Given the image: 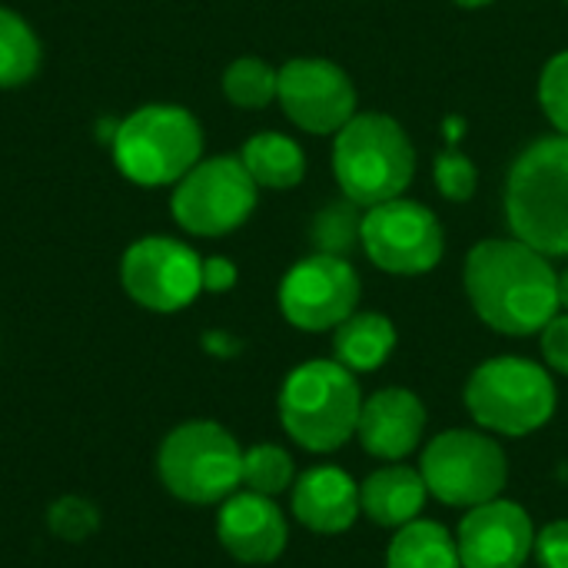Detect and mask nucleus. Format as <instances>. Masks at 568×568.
<instances>
[{
	"label": "nucleus",
	"instance_id": "1",
	"mask_svg": "<svg viewBox=\"0 0 568 568\" xmlns=\"http://www.w3.org/2000/svg\"><path fill=\"white\" fill-rule=\"evenodd\" d=\"M466 293L486 326L503 336H532L559 306V273L523 240H483L466 260Z\"/></svg>",
	"mask_w": 568,
	"mask_h": 568
},
{
	"label": "nucleus",
	"instance_id": "2",
	"mask_svg": "<svg viewBox=\"0 0 568 568\" xmlns=\"http://www.w3.org/2000/svg\"><path fill=\"white\" fill-rule=\"evenodd\" d=\"M363 393L356 373L336 359L296 366L280 389V423L286 436L310 453L343 449L359 426Z\"/></svg>",
	"mask_w": 568,
	"mask_h": 568
},
{
	"label": "nucleus",
	"instance_id": "3",
	"mask_svg": "<svg viewBox=\"0 0 568 568\" xmlns=\"http://www.w3.org/2000/svg\"><path fill=\"white\" fill-rule=\"evenodd\" d=\"M506 220L516 240L542 256H568V136L523 150L506 183Z\"/></svg>",
	"mask_w": 568,
	"mask_h": 568
},
{
	"label": "nucleus",
	"instance_id": "4",
	"mask_svg": "<svg viewBox=\"0 0 568 568\" xmlns=\"http://www.w3.org/2000/svg\"><path fill=\"white\" fill-rule=\"evenodd\" d=\"M336 180L356 206H379L409 186L416 173V153L406 130L383 113H356L333 146Z\"/></svg>",
	"mask_w": 568,
	"mask_h": 568
},
{
	"label": "nucleus",
	"instance_id": "5",
	"mask_svg": "<svg viewBox=\"0 0 568 568\" xmlns=\"http://www.w3.org/2000/svg\"><path fill=\"white\" fill-rule=\"evenodd\" d=\"M203 156V130L196 116L173 103H150L113 130V160L120 173L140 186L180 183Z\"/></svg>",
	"mask_w": 568,
	"mask_h": 568
},
{
	"label": "nucleus",
	"instance_id": "6",
	"mask_svg": "<svg viewBox=\"0 0 568 568\" xmlns=\"http://www.w3.org/2000/svg\"><path fill=\"white\" fill-rule=\"evenodd\" d=\"M156 473L180 503H226L243 486V449L220 423H183L160 443Z\"/></svg>",
	"mask_w": 568,
	"mask_h": 568
},
{
	"label": "nucleus",
	"instance_id": "7",
	"mask_svg": "<svg viewBox=\"0 0 568 568\" xmlns=\"http://www.w3.org/2000/svg\"><path fill=\"white\" fill-rule=\"evenodd\" d=\"M552 376L523 356H499L483 363L466 383L469 416L496 436H532L556 416Z\"/></svg>",
	"mask_w": 568,
	"mask_h": 568
},
{
	"label": "nucleus",
	"instance_id": "8",
	"mask_svg": "<svg viewBox=\"0 0 568 568\" xmlns=\"http://www.w3.org/2000/svg\"><path fill=\"white\" fill-rule=\"evenodd\" d=\"M429 496L453 509H473L503 496L509 459L503 446L479 429H446L423 449L419 463Z\"/></svg>",
	"mask_w": 568,
	"mask_h": 568
},
{
	"label": "nucleus",
	"instance_id": "9",
	"mask_svg": "<svg viewBox=\"0 0 568 568\" xmlns=\"http://www.w3.org/2000/svg\"><path fill=\"white\" fill-rule=\"evenodd\" d=\"M256 190L240 156H210L176 183L170 210L186 233L223 236L250 220Z\"/></svg>",
	"mask_w": 568,
	"mask_h": 568
},
{
	"label": "nucleus",
	"instance_id": "10",
	"mask_svg": "<svg viewBox=\"0 0 568 568\" xmlns=\"http://www.w3.org/2000/svg\"><path fill=\"white\" fill-rule=\"evenodd\" d=\"M120 283L143 310L180 313L203 293V260L180 240L143 236L123 253Z\"/></svg>",
	"mask_w": 568,
	"mask_h": 568
},
{
	"label": "nucleus",
	"instance_id": "11",
	"mask_svg": "<svg viewBox=\"0 0 568 568\" xmlns=\"http://www.w3.org/2000/svg\"><path fill=\"white\" fill-rule=\"evenodd\" d=\"M359 243L366 256L396 276H419L429 273L443 260V226L433 210L413 200H389L369 206L363 216Z\"/></svg>",
	"mask_w": 568,
	"mask_h": 568
},
{
	"label": "nucleus",
	"instance_id": "12",
	"mask_svg": "<svg viewBox=\"0 0 568 568\" xmlns=\"http://www.w3.org/2000/svg\"><path fill=\"white\" fill-rule=\"evenodd\" d=\"M356 303H359V276L343 256H329V253L306 256L280 283L283 316L306 333L336 329L343 320L356 313Z\"/></svg>",
	"mask_w": 568,
	"mask_h": 568
},
{
	"label": "nucleus",
	"instance_id": "13",
	"mask_svg": "<svg viewBox=\"0 0 568 568\" xmlns=\"http://www.w3.org/2000/svg\"><path fill=\"white\" fill-rule=\"evenodd\" d=\"M276 97L283 113L306 133H339L356 116V90L349 77L329 60H290L280 70Z\"/></svg>",
	"mask_w": 568,
	"mask_h": 568
},
{
	"label": "nucleus",
	"instance_id": "14",
	"mask_svg": "<svg viewBox=\"0 0 568 568\" xmlns=\"http://www.w3.org/2000/svg\"><path fill=\"white\" fill-rule=\"evenodd\" d=\"M456 549L463 568H523L536 549V526L519 503L499 496L466 513Z\"/></svg>",
	"mask_w": 568,
	"mask_h": 568
},
{
	"label": "nucleus",
	"instance_id": "15",
	"mask_svg": "<svg viewBox=\"0 0 568 568\" xmlns=\"http://www.w3.org/2000/svg\"><path fill=\"white\" fill-rule=\"evenodd\" d=\"M216 539L236 562L266 566L283 556L290 529L276 499L246 489V493H233L220 506Z\"/></svg>",
	"mask_w": 568,
	"mask_h": 568
},
{
	"label": "nucleus",
	"instance_id": "16",
	"mask_svg": "<svg viewBox=\"0 0 568 568\" xmlns=\"http://www.w3.org/2000/svg\"><path fill=\"white\" fill-rule=\"evenodd\" d=\"M426 433V406L416 393L389 386L363 399L356 436L363 449L386 463H403Z\"/></svg>",
	"mask_w": 568,
	"mask_h": 568
},
{
	"label": "nucleus",
	"instance_id": "17",
	"mask_svg": "<svg viewBox=\"0 0 568 568\" xmlns=\"http://www.w3.org/2000/svg\"><path fill=\"white\" fill-rule=\"evenodd\" d=\"M293 516L300 526L320 536H339L353 529L359 509V486L339 466H313L293 483Z\"/></svg>",
	"mask_w": 568,
	"mask_h": 568
},
{
	"label": "nucleus",
	"instance_id": "18",
	"mask_svg": "<svg viewBox=\"0 0 568 568\" xmlns=\"http://www.w3.org/2000/svg\"><path fill=\"white\" fill-rule=\"evenodd\" d=\"M426 499H429V489L423 483V473L403 463H389L369 473L366 483L359 486L363 516L383 529H403L413 519H419Z\"/></svg>",
	"mask_w": 568,
	"mask_h": 568
},
{
	"label": "nucleus",
	"instance_id": "19",
	"mask_svg": "<svg viewBox=\"0 0 568 568\" xmlns=\"http://www.w3.org/2000/svg\"><path fill=\"white\" fill-rule=\"evenodd\" d=\"M396 349V326L383 313H353L336 326L333 353L349 373L379 369Z\"/></svg>",
	"mask_w": 568,
	"mask_h": 568
},
{
	"label": "nucleus",
	"instance_id": "20",
	"mask_svg": "<svg viewBox=\"0 0 568 568\" xmlns=\"http://www.w3.org/2000/svg\"><path fill=\"white\" fill-rule=\"evenodd\" d=\"M386 568H463L456 536L429 519H413L409 526L396 529Z\"/></svg>",
	"mask_w": 568,
	"mask_h": 568
},
{
	"label": "nucleus",
	"instance_id": "21",
	"mask_svg": "<svg viewBox=\"0 0 568 568\" xmlns=\"http://www.w3.org/2000/svg\"><path fill=\"white\" fill-rule=\"evenodd\" d=\"M240 160L253 183L270 190H290L306 173V156L300 143L283 133H256L253 140H246Z\"/></svg>",
	"mask_w": 568,
	"mask_h": 568
},
{
	"label": "nucleus",
	"instance_id": "22",
	"mask_svg": "<svg viewBox=\"0 0 568 568\" xmlns=\"http://www.w3.org/2000/svg\"><path fill=\"white\" fill-rule=\"evenodd\" d=\"M40 67V40L30 30V23L0 7V87H23L27 80H33Z\"/></svg>",
	"mask_w": 568,
	"mask_h": 568
},
{
	"label": "nucleus",
	"instance_id": "23",
	"mask_svg": "<svg viewBox=\"0 0 568 568\" xmlns=\"http://www.w3.org/2000/svg\"><path fill=\"white\" fill-rule=\"evenodd\" d=\"M293 483H296V463L283 446L260 443L243 453V486L250 493L276 499V496L290 493Z\"/></svg>",
	"mask_w": 568,
	"mask_h": 568
},
{
	"label": "nucleus",
	"instance_id": "24",
	"mask_svg": "<svg viewBox=\"0 0 568 568\" xmlns=\"http://www.w3.org/2000/svg\"><path fill=\"white\" fill-rule=\"evenodd\" d=\"M280 87V73L256 57H240L226 67L223 73V93L233 106L243 110H260L276 97Z\"/></svg>",
	"mask_w": 568,
	"mask_h": 568
},
{
	"label": "nucleus",
	"instance_id": "25",
	"mask_svg": "<svg viewBox=\"0 0 568 568\" xmlns=\"http://www.w3.org/2000/svg\"><path fill=\"white\" fill-rule=\"evenodd\" d=\"M359 233H363V216L356 213L353 200L329 203L313 220V243L320 253H329V256L346 260V253L359 243Z\"/></svg>",
	"mask_w": 568,
	"mask_h": 568
},
{
	"label": "nucleus",
	"instance_id": "26",
	"mask_svg": "<svg viewBox=\"0 0 568 568\" xmlns=\"http://www.w3.org/2000/svg\"><path fill=\"white\" fill-rule=\"evenodd\" d=\"M47 529L63 542H83L100 529V513L83 496H60L47 509Z\"/></svg>",
	"mask_w": 568,
	"mask_h": 568
},
{
	"label": "nucleus",
	"instance_id": "27",
	"mask_svg": "<svg viewBox=\"0 0 568 568\" xmlns=\"http://www.w3.org/2000/svg\"><path fill=\"white\" fill-rule=\"evenodd\" d=\"M539 100L552 126L568 136V50L556 53L539 80Z\"/></svg>",
	"mask_w": 568,
	"mask_h": 568
},
{
	"label": "nucleus",
	"instance_id": "28",
	"mask_svg": "<svg viewBox=\"0 0 568 568\" xmlns=\"http://www.w3.org/2000/svg\"><path fill=\"white\" fill-rule=\"evenodd\" d=\"M436 183H439V193L453 203H463L476 193V183H479V173H476V163L456 150L443 153L436 160Z\"/></svg>",
	"mask_w": 568,
	"mask_h": 568
},
{
	"label": "nucleus",
	"instance_id": "29",
	"mask_svg": "<svg viewBox=\"0 0 568 568\" xmlns=\"http://www.w3.org/2000/svg\"><path fill=\"white\" fill-rule=\"evenodd\" d=\"M532 556L542 568H568V519H556L542 532H536Z\"/></svg>",
	"mask_w": 568,
	"mask_h": 568
},
{
	"label": "nucleus",
	"instance_id": "30",
	"mask_svg": "<svg viewBox=\"0 0 568 568\" xmlns=\"http://www.w3.org/2000/svg\"><path fill=\"white\" fill-rule=\"evenodd\" d=\"M542 359L556 369L568 376V313H556L549 320V326L542 329Z\"/></svg>",
	"mask_w": 568,
	"mask_h": 568
},
{
	"label": "nucleus",
	"instance_id": "31",
	"mask_svg": "<svg viewBox=\"0 0 568 568\" xmlns=\"http://www.w3.org/2000/svg\"><path fill=\"white\" fill-rule=\"evenodd\" d=\"M236 286V266L226 256L203 260V290L206 293H226Z\"/></svg>",
	"mask_w": 568,
	"mask_h": 568
},
{
	"label": "nucleus",
	"instance_id": "32",
	"mask_svg": "<svg viewBox=\"0 0 568 568\" xmlns=\"http://www.w3.org/2000/svg\"><path fill=\"white\" fill-rule=\"evenodd\" d=\"M203 346H206L210 353H216V356H233V353H240V343H236L233 336H226V333H206V336H203Z\"/></svg>",
	"mask_w": 568,
	"mask_h": 568
},
{
	"label": "nucleus",
	"instance_id": "33",
	"mask_svg": "<svg viewBox=\"0 0 568 568\" xmlns=\"http://www.w3.org/2000/svg\"><path fill=\"white\" fill-rule=\"evenodd\" d=\"M559 306L568 310V270L566 273H559Z\"/></svg>",
	"mask_w": 568,
	"mask_h": 568
},
{
	"label": "nucleus",
	"instance_id": "34",
	"mask_svg": "<svg viewBox=\"0 0 568 568\" xmlns=\"http://www.w3.org/2000/svg\"><path fill=\"white\" fill-rule=\"evenodd\" d=\"M459 7H486V3H493V0H456Z\"/></svg>",
	"mask_w": 568,
	"mask_h": 568
}]
</instances>
